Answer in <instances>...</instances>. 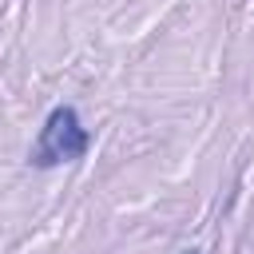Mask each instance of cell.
I'll list each match as a JSON object with an SVG mask.
<instances>
[{"mask_svg": "<svg viewBox=\"0 0 254 254\" xmlns=\"http://www.w3.org/2000/svg\"><path fill=\"white\" fill-rule=\"evenodd\" d=\"M87 147H91V135L79 123V111L71 103H60L48 111V119L40 127V139L32 147V163L36 167H60V163L83 159Z\"/></svg>", "mask_w": 254, "mask_h": 254, "instance_id": "obj_1", "label": "cell"}, {"mask_svg": "<svg viewBox=\"0 0 254 254\" xmlns=\"http://www.w3.org/2000/svg\"><path fill=\"white\" fill-rule=\"evenodd\" d=\"M179 254H202V250H198V246H190V250H179Z\"/></svg>", "mask_w": 254, "mask_h": 254, "instance_id": "obj_2", "label": "cell"}]
</instances>
